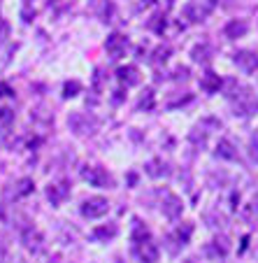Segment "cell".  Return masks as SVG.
<instances>
[{
    "mask_svg": "<svg viewBox=\"0 0 258 263\" xmlns=\"http://www.w3.org/2000/svg\"><path fill=\"white\" fill-rule=\"evenodd\" d=\"M105 49H107V54L112 56V59H121V56L126 54V49H128V40H126L121 33H112L105 40Z\"/></svg>",
    "mask_w": 258,
    "mask_h": 263,
    "instance_id": "obj_6",
    "label": "cell"
},
{
    "mask_svg": "<svg viewBox=\"0 0 258 263\" xmlns=\"http://www.w3.org/2000/svg\"><path fill=\"white\" fill-rule=\"evenodd\" d=\"M107 212H109V203L107 198H100V196H93V198L84 200V205H82V214L86 219H100Z\"/></svg>",
    "mask_w": 258,
    "mask_h": 263,
    "instance_id": "obj_4",
    "label": "cell"
},
{
    "mask_svg": "<svg viewBox=\"0 0 258 263\" xmlns=\"http://www.w3.org/2000/svg\"><path fill=\"white\" fill-rule=\"evenodd\" d=\"M212 12V3H205V0H193L189 5L184 7V14L191 24H198V21H205V16Z\"/></svg>",
    "mask_w": 258,
    "mask_h": 263,
    "instance_id": "obj_5",
    "label": "cell"
},
{
    "mask_svg": "<svg viewBox=\"0 0 258 263\" xmlns=\"http://www.w3.org/2000/svg\"><path fill=\"white\" fill-rule=\"evenodd\" d=\"M182 200L177 198L174 194H170V191H165L163 194V205H161V210H163V214L168 219H177L179 214H182Z\"/></svg>",
    "mask_w": 258,
    "mask_h": 263,
    "instance_id": "obj_7",
    "label": "cell"
},
{
    "mask_svg": "<svg viewBox=\"0 0 258 263\" xmlns=\"http://www.w3.org/2000/svg\"><path fill=\"white\" fill-rule=\"evenodd\" d=\"M0 96H3V98H5V96H14V91H12L7 84H3V82H0Z\"/></svg>",
    "mask_w": 258,
    "mask_h": 263,
    "instance_id": "obj_27",
    "label": "cell"
},
{
    "mask_svg": "<svg viewBox=\"0 0 258 263\" xmlns=\"http://www.w3.org/2000/svg\"><path fill=\"white\" fill-rule=\"evenodd\" d=\"M249 149H251V159L258 161V130L251 135V140H249Z\"/></svg>",
    "mask_w": 258,
    "mask_h": 263,
    "instance_id": "obj_23",
    "label": "cell"
},
{
    "mask_svg": "<svg viewBox=\"0 0 258 263\" xmlns=\"http://www.w3.org/2000/svg\"><path fill=\"white\" fill-rule=\"evenodd\" d=\"M80 89H82V86L77 84V82H68V84H65V89H63V96H65V98H75V96L80 93Z\"/></svg>",
    "mask_w": 258,
    "mask_h": 263,
    "instance_id": "obj_21",
    "label": "cell"
},
{
    "mask_svg": "<svg viewBox=\"0 0 258 263\" xmlns=\"http://www.w3.org/2000/svg\"><path fill=\"white\" fill-rule=\"evenodd\" d=\"M137 107L140 109H151V107H154V93H151V91H144V96L140 98Z\"/></svg>",
    "mask_w": 258,
    "mask_h": 263,
    "instance_id": "obj_20",
    "label": "cell"
},
{
    "mask_svg": "<svg viewBox=\"0 0 258 263\" xmlns=\"http://www.w3.org/2000/svg\"><path fill=\"white\" fill-rule=\"evenodd\" d=\"M219 86H221V77H219L216 72L203 74V80H200V89H203V91H207V93H214V91H219Z\"/></svg>",
    "mask_w": 258,
    "mask_h": 263,
    "instance_id": "obj_15",
    "label": "cell"
},
{
    "mask_svg": "<svg viewBox=\"0 0 258 263\" xmlns=\"http://www.w3.org/2000/svg\"><path fill=\"white\" fill-rule=\"evenodd\" d=\"M68 194H70V189L65 182H56V184H49V186H47V198L51 200V205H61Z\"/></svg>",
    "mask_w": 258,
    "mask_h": 263,
    "instance_id": "obj_9",
    "label": "cell"
},
{
    "mask_svg": "<svg viewBox=\"0 0 258 263\" xmlns=\"http://www.w3.org/2000/svg\"><path fill=\"white\" fill-rule=\"evenodd\" d=\"M82 177H84L91 186H98V189H109V186H114L112 175H109L105 168H100V165H84V168H82Z\"/></svg>",
    "mask_w": 258,
    "mask_h": 263,
    "instance_id": "obj_2",
    "label": "cell"
},
{
    "mask_svg": "<svg viewBox=\"0 0 258 263\" xmlns=\"http://www.w3.org/2000/svg\"><path fill=\"white\" fill-rule=\"evenodd\" d=\"M147 175L149 177H154V179H161V177H168L170 175V168H168V163L165 161H161V159H154V161H149L147 163Z\"/></svg>",
    "mask_w": 258,
    "mask_h": 263,
    "instance_id": "obj_13",
    "label": "cell"
},
{
    "mask_svg": "<svg viewBox=\"0 0 258 263\" xmlns=\"http://www.w3.org/2000/svg\"><path fill=\"white\" fill-rule=\"evenodd\" d=\"M24 245H26V249H28V252L37 254L42 247H45V238H42V233H40V231L28 229V231H26V233H24Z\"/></svg>",
    "mask_w": 258,
    "mask_h": 263,
    "instance_id": "obj_10",
    "label": "cell"
},
{
    "mask_svg": "<svg viewBox=\"0 0 258 263\" xmlns=\"http://www.w3.org/2000/svg\"><path fill=\"white\" fill-rule=\"evenodd\" d=\"M174 77L177 80H189V68H177L174 70Z\"/></svg>",
    "mask_w": 258,
    "mask_h": 263,
    "instance_id": "obj_26",
    "label": "cell"
},
{
    "mask_svg": "<svg viewBox=\"0 0 258 263\" xmlns=\"http://www.w3.org/2000/svg\"><path fill=\"white\" fill-rule=\"evenodd\" d=\"M191 56H193V61H198V63H205V61L209 59V47L207 45H195L193 51H191Z\"/></svg>",
    "mask_w": 258,
    "mask_h": 263,
    "instance_id": "obj_19",
    "label": "cell"
},
{
    "mask_svg": "<svg viewBox=\"0 0 258 263\" xmlns=\"http://www.w3.org/2000/svg\"><path fill=\"white\" fill-rule=\"evenodd\" d=\"M33 179H28V177H24V179H19L16 182V186H14V198H19V196H28L30 191H33Z\"/></svg>",
    "mask_w": 258,
    "mask_h": 263,
    "instance_id": "obj_17",
    "label": "cell"
},
{
    "mask_svg": "<svg viewBox=\"0 0 258 263\" xmlns=\"http://www.w3.org/2000/svg\"><path fill=\"white\" fill-rule=\"evenodd\" d=\"M216 156L226 161H235L237 159V149H235V144L228 138H224V140H219V144H216Z\"/></svg>",
    "mask_w": 258,
    "mask_h": 263,
    "instance_id": "obj_12",
    "label": "cell"
},
{
    "mask_svg": "<svg viewBox=\"0 0 258 263\" xmlns=\"http://www.w3.org/2000/svg\"><path fill=\"white\" fill-rule=\"evenodd\" d=\"M12 121H14V109H10V107H0V130L10 128Z\"/></svg>",
    "mask_w": 258,
    "mask_h": 263,
    "instance_id": "obj_18",
    "label": "cell"
},
{
    "mask_svg": "<svg viewBox=\"0 0 258 263\" xmlns=\"http://www.w3.org/2000/svg\"><path fill=\"white\" fill-rule=\"evenodd\" d=\"M247 30H249V26L244 24V21H230L228 26L224 28V33H226V37H230V40H237V37H244L247 35Z\"/></svg>",
    "mask_w": 258,
    "mask_h": 263,
    "instance_id": "obj_14",
    "label": "cell"
},
{
    "mask_svg": "<svg viewBox=\"0 0 258 263\" xmlns=\"http://www.w3.org/2000/svg\"><path fill=\"white\" fill-rule=\"evenodd\" d=\"M186 263H193V261H186Z\"/></svg>",
    "mask_w": 258,
    "mask_h": 263,
    "instance_id": "obj_29",
    "label": "cell"
},
{
    "mask_svg": "<svg viewBox=\"0 0 258 263\" xmlns=\"http://www.w3.org/2000/svg\"><path fill=\"white\" fill-rule=\"evenodd\" d=\"M10 37V24H7L5 19H0V45Z\"/></svg>",
    "mask_w": 258,
    "mask_h": 263,
    "instance_id": "obj_24",
    "label": "cell"
},
{
    "mask_svg": "<svg viewBox=\"0 0 258 263\" xmlns=\"http://www.w3.org/2000/svg\"><path fill=\"white\" fill-rule=\"evenodd\" d=\"M133 242H135V254L140 256L142 263H156L158 261V247H156V242L151 240L149 231L144 229L140 221H135Z\"/></svg>",
    "mask_w": 258,
    "mask_h": 263,
    "instance_id": "obj_1",
    "label": "cell"
},
{
    "mask_svg": "<svg viewBox=\"0 0 258 263\" xmlns=\"http://www.w3.org/2000/svg\"><path fill=\"white\" fill-rule=\"evenodd\" d=\"M68 126L72 133L77 135H93L98 130V121L91 115H84V112H72L68 117Z\"/></svg>",
    "mask_w": 258,
    "mask_h": 263,
    "instance_id": "obj_3",
    "label": "cell"
},
{
    "mask_svg": "<svg viewBox=\"0 0 258 263\" xmlns=\"http://www.w3.org/2000/svg\"><path fill=\"white\" fill-rule=\"evenodd\" d=\"M149 26L156 30V33H163V28H165V19H163V16H154V21H151Z\"/></svg>",
    "mask_w": 258,
    "mask_h": 263,
    "instance_id": "obj_25",
    "label": "cell"
},
{
    "mask_svg": "<svg viewBox=\"0 0 258 263\" xmlns=\"http://www.w3.org/2000/svg\"><path fill=\"white\" fill-rule=\"evenodd\" d=\"M116 77H119V82L126 86L140 84V70L135 68V65H124V68H119L116 70Z\"/></svg>",
    "mask_w": 258,
    "mask_h": 263,
    "instance_id": "obj_11",
    "label": "cell"
},
{
    "mask_svg": "<svg viewBox=\"0 0 258 263\" xmlns=\"http://www.w3.org/2000/svg\"><path fill=\"white\" fill-rule=\"evenodd\" d=\"M142 5H151V0H142Z\"/></svg>",
    "mask_w": 258,
    "mask_h": 263,
    "instance_id": "obj_28",
    "label": "cell"
},
{
    "mask_svg": "<svg viewBox=\"0 0 258 263\" xmlns=\"http://www.w3.org/2000/svg\"><path fill=\"white\" fill-rule=\"evenodd\" d=\"M168 56H170V47H158V49H156L154 61H156V63H165V61H168Z\"/></svg>",
    "mask_w": 258,
    "mask_h": 263,
    "instance_id": "obj_22",
    "label": "cell"
},
{
    "mask_svg": "<svg viewBox=\"0 0 258 263\" xmlns=\"http://www.w3.org/2000/svg\"><path fill=\"white\" fill-rule=\"evenodd\" d=\"M235 63H237V68L242 70V72L251 74L258 70V56L253 54V51H237V54H235Z\"/></svg>",
    "mask_w": 258,
    "mask_h": 263,
    "instance_id": "obj_8",
    "label": "cell"
},
{
    "mask_svg": "<svg viewBox=\"0 0 258 263\" xmlns=\"http://www.w3.org/2000/svg\"><path fill=\"white\" fill-rule=\"evenodd\" d=\"M119 233V229H116L114 223H105V226H98V229H93V240H112L114 235Z\"/></svg>",
    "mask_w": 258,
    "mask_h": 263,
    "instance_id": "obj_16",
    "label": "cell"
}]
</instances>
